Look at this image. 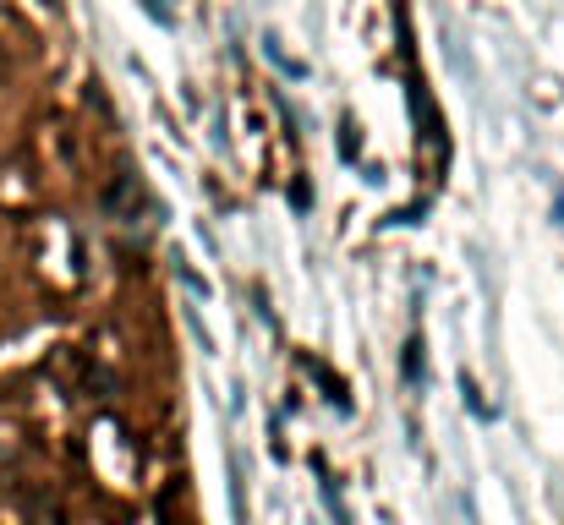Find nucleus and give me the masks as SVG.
Here are the masks:
<instances>
[{
    "label": "nucleus",
    "instance_id": "4",
    "mask_svg": "<svg viewBox=\"0 0 564 525\" xmlns=\"http://www.w3.org/2000/svg\"><path fill=\"white\" fill-rule=\"evenodd\" d=\"M554 214H560V225H564V197H560V208H554Z\"/></svg>",
    "mask_w": 564,
    "mask_h": 525
},
{
    "label": "nucleus",
    "instance_id": "3",
    "mask_svg": "<svg viewBox=\"0 0 564 525\" xmlns=\"http://www.w3.org/2000/svg\"><path fill=\"white\" fill-rule=\"evenodd\" d=\"M160 525H182V521H176V510H171V504L160 510Z\"/></svg>",
    "mask_w": 564,
    "mask_h": 525
},
{
    "label": "nucleus",
    "instance_id": "2",
    "mask_svg": "<svg viewBox=\"0 0 564 525\" xmlns=\"http://www.w3.org/2000/svg\"><path fill=\"white\" fill-rule=\"evenodd\" d=\"M416 340H411V346H405V378H411V383H416V372H422V356H416Z\"/></svg>",
    "mask_w": 564,
    "mask_h": 525
},
{
    "label": "nucleus",
    "instance_id": "1",
    "mask_svg": "<svg viewBox=\"0 0 564 525\" xmlns=\"http://www.w3.org/2000/svg\"><path fill=\"white\" fill-rule=\"evenodd\" d=\"M110 214H116V225L121 230H143L149 219H154V208H149V197H143V181L138 175H121V186H110Z\"/></svg>",
    "mask_w": 564,
    "mask_h": 525
}]
</instances>
